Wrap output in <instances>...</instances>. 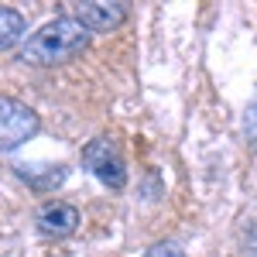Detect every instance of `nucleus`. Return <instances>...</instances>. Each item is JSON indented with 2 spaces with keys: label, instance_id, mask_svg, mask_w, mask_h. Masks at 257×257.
I'll return each mask as SVG.
<instances>
[{
  "label": "nucleus",
  "instance_id": "1",
  "mask_svg": "<svg viewBox=\"0 0 257 257\" xmlns=\"http://www.w3.org/2000/svg\"><path fill=\"white\" fill-rule=\"evenodd\" d=\"M89 38H93V35H89L72 14H62V18L41 24L38 31L24 41L21 59L28 62V65H38V69L65 65V62L79 59L82 52L89 48Z\"/></svg>",
  "mask_w": 257,
  "mask_h": 257
},
{
  "label": "nucleus",
  "instance_id": "2",
  "mask_svg": "<svg viewBox=\"0 0 257 257\" xmlns=\"http://www.w3.org/2000/svg\"><path fill=\"white\" fill-rule=\"evenodd\" d=\"M79 161H82V168L89 175H96L106 189H113V192L127 189V161H123V151H120L117 138H110V134L93 138L79 151Z\"/></svg>",
  "mask_w": 257,
  "mask_h": 257
},
{
  "label": "nucleus",
  "instance_id": "3",
  "mask_svg": "<svg viewBox=\"0 0 257 257\" xmlns=\"http://www.w3.org/2000/svg\"><path fill=\"white\" fill-rule=\"evenodd\" d=\"M41 131V117L14 96H0V155L18 151Z\"/></svg>",
  "mask_w": 257,
  "mask_h": 257
},
{
  "label": "nucleus",
  "instance_id": "4",
  "mask_svg": "<svg viewBox=\"0 0 257 257\" xmlns=\"http://www.w3.org/2000/svg\"><path fill=\"white\" fill-rule=\"evenodd\" d=\"M35 226H38L41 237L48 240H65L79 230V209L72 202H62V199H52L45 202L38 213H35Z\"/></svg>",
  "mask_w": 257,
  "mask_h": 257
},
{
  "label": "nucleus",
  "instance_id": "5",
  "mask_svg": "<svg viewBox=\"0 0 257 257\" xmlns=\"http://www.w3.org/2000/svg\"><path fill=\"white\" fill-rule=\"evenodd\" d=\"M127 14H131V7H127V4L93 0V4H76V14H72V18L79 21L89 35H96V31H99V35H110V31L123 28Z\"/></svg>",
  "mask_w": 257,
  "mask_h": 257
},
{
  "label": "nucleus",
  "instance_id": "6",
  "mask_svg": "<svg viewBox=\"0 0 257 257\" xmlns=\"http://www.w3.org/2000/svg\"><path fill=\"white\" fill-rule=\"evenodd\" d=\"M18 175L35 189V192H48V189H55L65 182V168L62 165H38V168H28V165H21Z\"/></svg>",
  "mask_w": 257,
  "mask_h": 257
},
{
  "label": "nucleus",
  "instance_id": "7",
  "mask_svg": "<svg viewBox=\"0 0 257 257\" xmlns=\"http://www.w3.org/2000/svg\"><path fill=\"white\" fill-rule=\"evenodd\" d=\"M28 35V18L14 7H0V52H11Z\"/></svg>",
  "mask_w": 257,
  "mask_h": 257
},
{
  "label": "nucleus",
  "instance_id": "8",
  "mask_svg": "<svg viewBox=\"0 0 257 257\" xmlns=\"http://www.w3.org/2000/svg\"><path fill=\"white\" fill-rule=\"evenodd\" d=\"M243 141H247V148L257 151V96L247 103V110H243Z\"/></svg>",
  "mask_w": 257,
  "mask_h": 257
},
{
  "label": "nucleus",
  "instance_id": "9",
  "mask_svg": "<svg viewBox=\"0 0 257 257\" xmlns=\"http://www.w3.org/2000/svg\"><path fill=\"white\" fill-rule=\"evenodd\" d=\"M144 257H185V250L178 243H172V240H158L151 250H144Z\"/></svg>",
  "mask_w": 257,
  "mask_h": 257
}]
</instances>
